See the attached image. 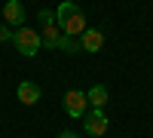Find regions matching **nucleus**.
<instances>
[{
    "label": "nucleus",
    "mask_w": 153,
    "mask_h": 138,
    "mask_svg": "<svg viewBox=\"0 0 153 138\" xmlns=\"http://www.w3.org/2000/svg\"><path fill=\"white\" fill-rule=\"evenodd\" d=\"M12 43H16V49H19L25 58H34V55L43 49V40H40V34H37L34 28H19V31H12Z\"/></svg>",
    "instance_id": "2"
},
{
    "label": "nucleus",
    "mask_w": 153,
    "mask_h": 138,
    "mask_svg": "<svg viewBox=\"0 0 153 138\" xmlns=\"http://www.w3.org/2000/svg\"><path fill=\"white\" fill-rule=\"evenodd\" d=\"M83 126H86V132L92 135V138H104V132H107V126H110L104 107H92V110L83 117Z\"/></svg>",
    "instance_id": "4"
},
{
    "label": "nucleus",
    "mask_w": 153,
    "mask_h": 138,
    "mask_svg": "<svg viewBox=\"0 0 153 138\" xmlns=\"http://www.w3.org/2000/svg\"><path fill=\"white\" fill-rule=\"evenodd\" d=\"M3 40H12V31H9V25H0V43Z\"/></svg>",
    "instance_id": "11"
},
{
    "label": "nucleus",
    "mask_w": 153,
    "mask_h": 138,
    "mask_svg": "<svg viewBox=\"0 0 153 138\" xmlns=\"http://www.w3.org/2000/svg\"><path fill=\"white\" fill-rule=\"evenodd\" d=\"M58 138H76V135H74V132H61Z\"/></svg>",
    "instance_id": "12"
},
{
    "label": "nucleus",
    "mask_w": 153,
    "mask_h": 138,
    "mask_svg": "<svg viewBox=\"0 0 153 138\" xmlns=\"http://www.w3.org/2000/svg\"><path fill=\"white\" fill-rule=\"evenodd\" d=\"M55 22H58V28L65 31L68 37H80V34L89 28V25H86V16H83V9L76 6V3H71V0H65V3L58 6Z\"/></svg>",
    "instance_id": "1"
},
{
    "label": "nucleus",
    "mask_w": 153,
    "mask_h": 138,
    "mask_svg": "<svg viewBox=\"0 0 153 138\" xmlns=\"http://www.w3.org/2000/svg\"><path fill=\"white\" fill-rule=\"evenodd\" d=\"M58 49H65L68 55H76V52H83V46L76 37H68V34H61V40H58Z\"/></svg>",
    "instance_id": "10"
},
{
    "label": "nucleus",
    "mask_w": 153,
    "mask_h": 138,
    "mask_svg": "<svg viewBox=\"0 0 153 138\" xmlns=\"http://www.w3.org/2000/svg\"><path fill=\"white\" fill-rule=\"evenodd\" d=\"M3 22L22 28V22H25V6L19 3V0H6V6H3Z\"/></svg>",
    "instance_id": "8"
},
{
    "label": "nucleus",
    "mask_w": 153,
    "mask_h": 138,
    "mask_svg": "<svg viewBox=\"0 0 153 138\" xmlns=\"http://www.w3.org/2000/svg\"><path fill=\"white\" fill-rule=\"evenodd\" d=\"M40 22H43V34H40V40H43V46H49V49H58V40H61V31L58 28V22H55V16L49 9H43L40 12Z\"/></svg>",
    "instance_id": "3"
},
{
    "label": "nucleus",
    "mask_w": 153,
    "mask_h": 138,
    "mask_svg": "<svg viewBox=\"0 0 153 138\" xmlns=\"http://www.w3.org/2000/svg\"><path fill=\"white\" fill-rule=\"evenodd\" d=\"M80 46H83V52H101V46H104V34H101L98 28H86L80 34Z\"/></svg>",
    "instance_id": "6"
},
{
    "label": "nucleus",
    "mask_w": 153,
    "mask_h": 138,
    "mask_svg": "<svg viewBox=\"0 0 153 138\" xmlns=\"http://www.w3.org/2000/svg\"><path fill=\"white\" fill-rule=\"evenodd\" d=\"M86 98H89V104H92V107H104V104H107V98H110V95H107V86L95 83L92 89L86 92Z\"/></svg>",
    "instance_id": "9"
},
{
    "label": "nucleus",
    "mask_w": 153,
    "mask_h": 138,
    "mask_svg": "<svg viewBox=\"0 0 153 138\" xmlns=\"http://www.w3.org/2000/svg\"><path fill=\"white\" fill-rule=\"evenodd\" d=\"M86 104H89L86 92H80V89H71V92H65V110H68V117H74V120H83V117H86Z\"/></svg>",
    "instance_id": "5"
},
{
    "label": "nucleus",
    "mask_w": 153,
    "mask_h": 138,
    "mask_svg": "<svg viewBox=\"0 0 153 138\" xmlns=\"http://www.w3.org/2000/svg\"><path fill=\"white\" fill-rule=\"evenodd\" d=\"M16 95H19V101L22 104H37V101H40V86H37V83H31V80H22L19 83V89H16Z\"/></svg>",
    "instance_id": "7"
}]
</instances>
